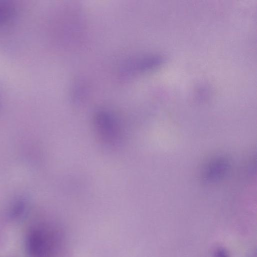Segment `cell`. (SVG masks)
Returning a JSON list of instances; mask_svg holds the SVG:
<instances>
[{
    "mask_svg": "<svg viewBox=\"0 0 257 257\" xmlns=\"http://www.w3.org/2000/svg\"><path fill=\"white\" fill-rule=\"evenodd\" d=\"M96 126L101 138L107 143H113L118 138L117 126L109 115L101 113L96 118Z\"/></svg>",
    "mask_w": 257,
    "mask_h": 257,
    "instance_id": "cell-1",
    "label": "cell"
}]
</instances>
